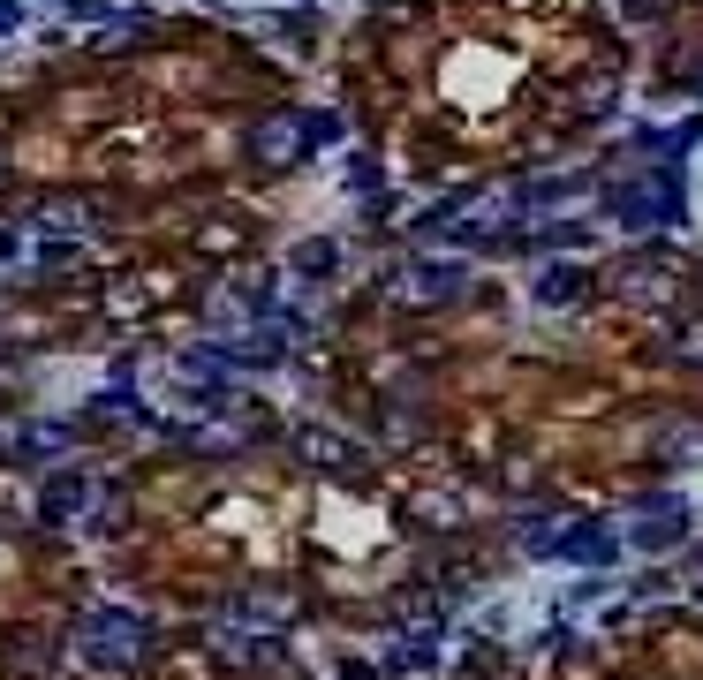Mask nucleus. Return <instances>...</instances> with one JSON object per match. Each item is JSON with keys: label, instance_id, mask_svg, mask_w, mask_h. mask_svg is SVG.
Instances as JSON below:
<instances>
[{"label": "nucleus", "instance_id": "nucleus-1", "mask_svg": "<svg viewBox=\"0 0 703 680\" xmlns=\"http://www.w3.org/2000/svg\"><path fill=\"white\" fill-rule=\"evenodd\" d=\"M628 227H658V220H673L681 212V182L673 174H651V189H620V204H613Z\"/></svg>", "mask_w": 703, "mask_h": 680}, {"label": "nucleus", "instance_id": "nucleus-2", "mask_svg": "<svg viewBox=\"0 0 703 680\" xmlns=\"http://www.w3.org/2000/svg\"><path fill=\"white\" fill-rule=\"evenodd\" d=\"M129 650H137V620H121V612H106V620H91V658L121 665Z\"/></svg>", "mask_w": 703, "mask_h": 680}, {"label": "nucleus", "instance_id": "nucleus-3", "mask_svg": "<svg viewBox=\"0 0 703 680\" xmlns=\"http://www.w3.org/2000/svg\"><path fill=\"white\" fill-rule=\"evenodd\" d=\"M537 295H545V303H575V295H583V265H552L545 280H537Z\"/></svg>", "mask_w": 703, "mask_h": 680}, {"label": "nucleus", "instance_id": "nucleus-4", "mask_svg": "<svg viewBox=\"0 0 703 680\" xmlns=\"http://www.w3.org/2000/svg\"><path fill=\"white\" fill-rule=\"evenodd\" d=\"M567 560H613V537L605 529H567Z\"/></svg>", "mask_w": 703, "mask_h": 680}, {"label": "nucleus", "instance_id": "nucleus-5", "mask_svg": "<svg viewBox=\"0 0 703 680\" xmlns=\"http://www.w3.org/2000/svg\"><path fill=\"white\" fill-rule=\"evenodd\" d=\"M681 537V514H651V522L635 529V544H643V552H658V544H673Z\"/></svg>", "mask_w": 703, "mask_h": 680}, {"label": "nucleus", "instance_id": "nucleus-6", "mask_svg": "<svg viewBox=\"0 0 703 680\" xmlns=\"http://www.w3.org/2000/svg\"><path fill=\"white\" fill-rule=\"evenodd\" d=\"M416 288H424V295H454V288H462V265H424V272H416Z\"/></svg>", "mask_w": 703, "mask_h": 680}]
</instances>
